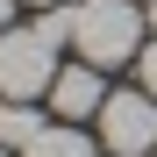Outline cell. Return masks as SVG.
Here are the masks:
<instances>
[{"instance_id":"obj_8","label":"cell","mask_w":157,"mask_h":157,"mask_svg":"<svg viewBox=\"0 0 157 157\" xmlns=\"http://www.w3.org/2000/svg\"><path fill=\"white\" fill-rule=\"evenodd\" d=\"M14 7H21V0H0V36H7V21H14Z\"/></svg>"},{"instance_id":"obj_6","label":"cell","mask_w":157,"mask_h":157,"mask_svg":"<svg viewBox=\"0 0 157 157\" xmlns=\"http://www.w3.org/2000/svg\"><path fill=\"white\" fill-rule=\"evenodd\" d=\"M43 128H50V121H43V107H29V100H7V107H0V143H7L14 157L29 150Z\"/></svg>"},{"instance_id":"obj_3","label":"cell","mask_w":157,"mask_h":157,"mask_svg":"<svg viewBox=\"0 0 157 157\" xmlns=\"http://www.w3.org/2000/svg\"><path fill=\"white\" fill-rule=\"evenodd\" d=\"M100 143L114 157H150L157 150V93H107V107H100Z\"/></svg>"},{"instance_id":"obj_11","label":"cell","mask_w":157,"mask_h":157,"mask_svg":"<svg viewBox=\"0 0 157 157\" xmlns=\"http://www.w3.org/2000/svg\"><path fill=\"white\" fill-rule=\"evenodd\" d=\"M0 157H14V150H7V143H0Z\"/></svg>"},{"instance_id":"obj_2","label":"cell","mask_w":157,"mask_h":157,"mask_svg":"<svg viewBox=\"0 0 157 157\" xmlns=\"http://www.w3.org/2000/svg\"><path fill=\"white\" fill-rule=\"evenodd\" d=\"M57 50L43 29H7L0 36V100H36L50 93V78H57Z\"/></svg>"},{"instance_id":"obj_10","label":"cell","mask_w":157,"mask_h":157,"mask_svg":"<svg viewBox=\"0 0 157 157\" xmlns=\"http://www.w3.org/2000/svg\"><path fill=\"white\" fill-rule=\"evenodd\" d=\"M21 7H64V0H21Z\"/></svg>"},{"instance_id":"obj_7","label":"cell","mask_w":157,"mask_h":157,"mask_svg":"<svg viewBox=\"0 0 157 157\" xmlns=\"http://www.w3.org/2000/svg\"><path fill=\"white\" fill-rule=\"evenodd\" d=\"M136 64H143V93H157V36L143 43V57H136Z\"/></svg>"},{"instance_id":"obj_9","label":"cell","mask_w":157,"mask_h":157,"mask_svg":"<svg viewBox=\"0 0 157 157\" xmlns=\"http://www.w3.org/2000/svg\"><path fill=\"white\" fill-rule=\"evenodd\" d=\"M143 14H150V36H157V0H143Z\"/></svg>"},{"instance_id":"obj_5","label":"cell","mask_w":157,"mask_h":157,"mask_svg":"<svg viewBox=\"0 0 157 157\" xmlns=\"http://www.w3.org/2000/svg\"><path fill=\"white\" fill-rule=\"evenodd\" d=\"M21 157H100V150H93V136H86L78 121H50V128H43V136L21 150Z\"/></svg>"},{"instance_id":"obj_12","label":"cell","mask_w":157,"mask_h":157,"mask_svg":"<svg viewBox=\"0 0 157 157\" xmlns=\"http://www.w3.org/2000/svg\"><path fill=\"white\" fill-rule=\"evenodd\" d=\"M150 157H157V150H150Z\"/></svg>"},{"instance_id":"obj_1","label":"cell","mask_w":157,"mask_h":157,"mask_svg":"<svg viewBox=\"0 0 157 157\" xmlns=\"http://www.w3.org/2000/svg\"><path fill=\"white\" fill-rule=\"evenodd\" d=\"M143 43H150L143 0H78V7H71V50L86 64H100V71L143 57Z\"/></svg>"},{"instance_id":"obj_4","label":"cell","mask_w":157,"mask_h":157,"mask_svg":"<svg viewBox=\"0 0 157 157\" xmlns=\"http://www.w3.org/2000/svg\"><path fill=\"white\" fill-rule=\"evenodd\" d=\"M50 114H57V121H86V114H100V107H107V86H100V64H86V57H78V64H64L57 78H50Z\"/></svg>"}]
</instances>
